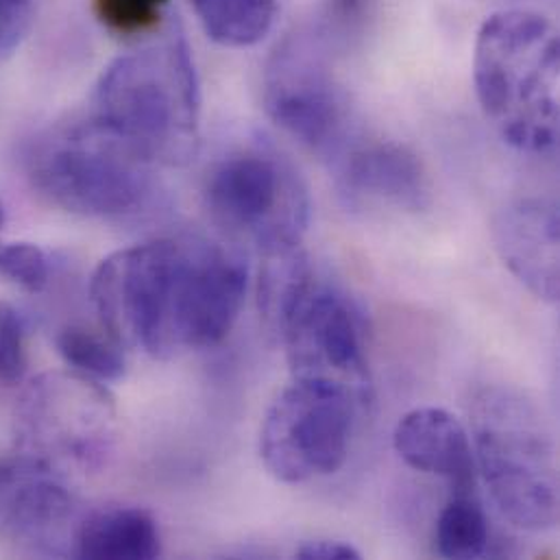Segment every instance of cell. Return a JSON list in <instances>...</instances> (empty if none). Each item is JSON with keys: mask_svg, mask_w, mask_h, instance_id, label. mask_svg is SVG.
<instances>
[{"mask_svg": "<svg viewBox=\"0 0 560 560\" xmlns=\"http://www.w3.org/2000/svg\"><path fill=\"white\" fill-rule=\"evenodd\" d=\"M247 281V262L236 249L164 238L107 256L90 280V301L125 349L171 360L230 336Z\"/></svg>", "mask_w": 560, "mask_h": 560, "instance_id": "6da1fadb", "label": "cell"}, {"mask_svg": "<svg viewBox=\"0 0 560 560\" xmlns=\"http://www.w3.org/2000/svg\"><path fill=\"white\" fill-rule=\"evenodd\" d=\"M92 118L153 166L195 160L201 92L184 33L114 59L96 83Z\"/></svg>", "mask_w": 560, "mask_h": 560, "instance_id": "7a4b0ae2", "label": "cell"}, {"mask_svg": "<svg viewBox=\"0 0 560 560\" xmlns=\"http://www.w3.org/2000/svg\"><path fill=\"white\" fill-rule=\"evenodd\" d=\"M559 33L526 9L491 15L476 39L480 107L513 149L544 155L559 144Z\"/></svg>", "mask_w": 560, "mask_h": 560, "instance_id": "3957f363", "label": "cell"}, {"mask_svg": "<svg viewBox=\"0 0 560 560\" xmlns=\"http://www.w3.org/2000/svg\"><path fill=\"white\" fill-rule=\"evenodd\" d=\"M478 476L502 515L528 533L559 524L557 447L539 412L509 390H485L474 406Z\"/></svg>", "mask_w": 560, "mask_h": 560, "instance_id": "277c9868", "label": "cell"}, {"mask_svg": "<svg viewBox=\"0 0 560 560\" xmlns=\"http://www.w3.org/2000/svg\"><path fill=\"white\" fill-rule=\"evenodd\" d=\"M15 458L63 482L98 474L116 445L118 412L105 384L74 371L31 380L13 410Z\"/></svg>", "mask_w": 560, "mask_h": 560, "instance_id": "5b68a950", "label": "cell"}, {"mask_svg": "<svg viewBox=\"0 0 560 560\" xmlns=\"http://www.w3.org/2000/svg\"><path fill=\"white\" fill-rule=\"evenodd\" d=\"M35 188L85 219H127L153 199V164L94 118L39 138L28 153Z\"/></svg>", "mask_w": 560, "mask_h": 560, "instance_id": "8992f818", "label": "cell"}, {"mask_svg": "<svg viewBox=\"0 0 560 560\" xmlns=\"http://www.w3.org/2000/svg\"><path fill=\"white\" fill-rule=\"evenodd\" d=\"M206 208L230 234L260 254L301 245L310 197L299 173L271 151H241L219 162L206 182Z\"/></svg>", "mask_w": 560, "mask_h": 560, "instance_id": "52a82bcc", "label": "cell"}, {"mask_svg": "<svg viewBox=\"0 0 560 560\" xmlns=\"http://www.w3.org/2000/svg\"><path fill=\"white\" fill-rule=\"evenodd\" d=\"M360 404L345 390L290 380L260 428V456L283 485H305L336 474L347 456Z\"/></svg>", "mask_w": 560, "mask_h": 560, "instance_id": "ba28073f", "label": "cell"}, {"mask_svg": "<svg viewBox=\"0 0 560 560\" xmlns=\"http://www.w3.org/2000/svg\"><path fill=\"white\" fill-rule=\"evenodd\" d=\"M292 380L327 384L360 406L371 395L364 323L347 294L314 281L281 325Z\"/></svg>", "mask_w": 560, "mask_h": 560, "instance_id": "9c48e42d", "label": "cell"}, {"mask_svg": "<svg viewBox=\"0 0 560 560\" xmlns=\"http://www.w3.org/2000/svg\"><path fill=\"white\" fill-rule=\"evenodd\" d=\"M265 109L283 133L323 158L349 144V103L323 50L303 35L271 55L262 88Z\"/></svg>", "mask_w": 560, "mask_h": 560, "instance_id": "30bf717a", "label": "cell"}, {"mask_svg": "<svg viewBox=\"0 0 560 560\" xmlns=\"http://www.w3.org/2000/svg\"><path fill=\"white\" fill-rule=\"evenodd\" d=\"M81 513L68 482L15 458L0 465V530L28 557H74Z\"/></svg>", "mask_w": 560, "mask_h": 560, "instance_id": "8fae6325", "label": "cell"}, {"mask_svg": "<svg viewBox=\"0 0 560 560\" xmlns=\"http://www.w3.org/2000/svg\"><path fill=\"white\" fill-rule=\"evenodd\" d=\"M338 188L349 206L423 212L432 203L430 175L408 147L362 142L338 155Z\"/></svg>", "mask_w": 560, "mask_h": 560, "instance_id": "7c38bea8", "label": "cell"}, {"mask_svg": "<svg viewBox=\"0 0 560 560\" xmlns=\"http://www.w3.org/2000/svg\"><path fill=\"white\" fill-rule=\"evenodd\" d=\"M559 208L548 199H520L493 221V243L504 267L546 303L560 296Z\"/></svg>", "mask_w": 560, "mask_h": 560, "instance_id": "4fadbf2b", "label": "cell"}, {"mask_svg": "<svg viewBox=\"0 0 560 560\" xmlns=\"http://www.w3.org/2000/svg\"><path fill=\"white\" fill-rule=\"evenodd\" d=\"M393 447L410 469L445 478L452 493H476L474 441L450 410L428 406L406 412L395 425Z\"/></svg>", "mask_w": 560, "mask_h": 560, "instance_id": "5bb4252c", "label": "cell"}, {"mask_svg": "<svg viewBox=\"0 0 560 560\" xmlns=\"http://www.w3.org/2000/svg\"><path fill=\"white\" fill-rule=\"evenodd\" d=\"M162 555V535L155 517L136 506H107L83 515L77 559L151 560Z\"/></svg>", "mask_w": 560, "mask_h": 560, "instance_id": "9a60e30c", "label": "cell"}, {"mask_svg": "<svg viewBox=\"0 0 560 560\" xmlns=\"http://www.w3.org/2000/svg\"><path fill=\"white\" fill-rule=\"evenodd\" d=\"M316 281L312 262L301 245L262 254L258 278V307L269 331L280 334L281 325L296 301Z\"/></svg>", "mask_w": 560, "mask_h": 560, "instance_id": "2e32d148", "label": "cell"}, {"mask_svg": "<svg viewBox=\"0 0 560 560\" xmlns=\"http://www.w3.org/2000/svg\"><path fill=\"white\" fill-rule=\"evenodd\" d=\"M57 351L70 371L101 384L118 382L127 371L125 347L98 323H66L55 336Z\"/></svg>", "mask_w": 560, "mask_h": 560, "instance_id": "e0dca14e", "label": "cell"}, {"mask_svg": "<svg viewBox=\"0 0 560 560\" xmlns=\"http://www.w3.org/2000/svg\"><path fill=\"white\" fill-rule=\"evenodd\" d=\"M203 31L223 46L245 48L262 42L278 15L276 0H192Z\"/></svg>", "mask_w": 560, "mask_h": 560, "instance_id": "ac0fdd59", "label": "cell"}, {"mask_svg": "<svg viewBox=\"0 0 560 560\" xmlns=\"http://www.w3.org/2000/svg\"><path fill=\"white\" fill-rule=\"evenodd\" d=\"M491 526L476 493H452L434 528V548L443 559H480L489 552Z\"/></svg>", "mask_w": 560, "mask_h": 560, "instance_id": "d6986e66", "label": "cell"}, {"mask_svg": "<svg viewBox=\"0 0 560 560\" xmlns=\"http://www.w3.org/2000/svg\"><path fill=\"white\" fill-rule=\"evenodd\" d=\"M171 0H94V13L103 26L118 35H136L153 28Z\"/></svg>", "mask_w": 560, "mask_h": 560, "instance_id": "ffe728a7", "label": "cell"}, {"mask_svg": "<svg viewBox=\"0 0 560 560\" xmlns=\"http://www.w3.org/2000/svg\"><path fill=\"white\" fill-rule=\"evenodd\" d=\"M0 278L26 292H39L50 280V260L37 245H0Z\"/></svg>", "mask_w": 560, "mask_h": 560, "instance_id": "44dd1931", "label": "cell"}, {"mask_svg": "<svg viewBox=\"0 0 560 560\" xmlns=\"http://www.w3.org/2000/svg\"><path fill=\"white\" fill-rule=\"evenodd\" d=\"M26 373L24 325L15 307L0 301V382L20 384Z\"/></svg>", "mask_w": 560, "mask_h": 560, "instance_id": "7402d4cb", "label": "cell"}, {"mask_svg": "<svg viewBox=\"0 0 560 560\" xmlns=\"http://www.w3.org/2000/svg\"><path fill=\"white\" fill-rule=\"evenodd\" d=\"M31 26V0H0V61L24 39Z\"/></svg>", "mask_w": 560, "mask_h": 560, "instance_id": "603a6c76", "label": "cell"}, {"mask_svg": "<svg viewBox=\"0 0 560 560\" xmlns=\"http://www.w3.org/2000/svg\"><path fill=\"white\" fill-rule=\"evenodd\" d=\"M294 557L301 560H358L360 552L342 541H329V539H318V541H307L303 544Z\"/></svg>", "mask_w": 560, "mask_h": 560, "instance_id": "cb8c5ba5", "label": "cell"}, {"mask_svg": "<svg viewBox=\"0 0 560 560\" xmlns=\"http://www.w3.org/2000/svg\"><path fill=\"white\" fill-rule=\"evenodd\" d=\"M2 221H4V210H2V203H0V230H2Z\"/></svg>", "mask_w": 560, "mask_h": 560, "instance_id": "d4e9b609", "label": "cell"}]
</instances>
